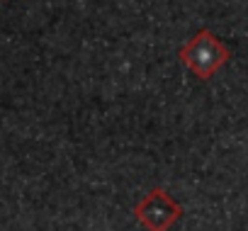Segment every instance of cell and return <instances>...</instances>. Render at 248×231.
<instances>
[{
    "instance_id": "obj_1",
    "label": "cell",
    "mask_w": 248,
    "mask_h": 231,
    "mask_svg": "<svg viewBox=\"0 0 248 231\" xmlns=\"http://www.w3.org/2000/svg\"><path fill=\"white\" fill-rule=\"evenodd\" d=\"M178 59L183 61V66L187 71H192L200 80H209L219 68L226 66V61L231 59L229 46L209 30H200L195 32L178 51Z\"/></svg>"
},
{
    "instance_id": "obj_2",
    "label": "cell",
    "mask_w": 248,
    "mask_h": 231,
    "mask_svg": "<svg viewBox=\"0 0 248 231\" xmlns=\"http://www.w3.org/2000/svg\"><path fill=\"white\" fill-rule=\"evenodd\" d=\"M134 219L146 231H170L183 219V207L168 190L151 187L137 204H134Z\"/></svg>"
}]
</instances>
